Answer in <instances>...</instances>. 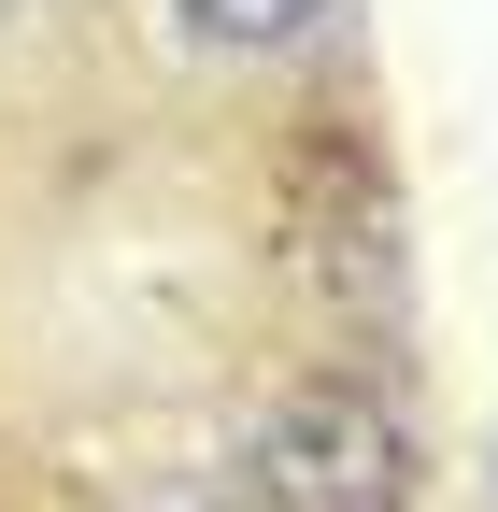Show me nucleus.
<instances>
[{"mask_svg": "<svg viewBox=\"0 0 498 512\" xmlns=\"http://www.w3.org/2000/svg\"><path fill=\"white\" fill-rule=\"evenodd\" d=\"M171 15L200 29V43H285V29H314L328 0H171Z\"/></svg>", "mask_w": 498, "mask_h": 512, "instance_id": "f03ea898", "label": "nucleus"}, {"mask_svg": "<svg viewBox=\"0 0 498 512\" xmlns=\"http://www.w3.org/2000/svg\"><path fill=\"white\" fill-rule=\"evenodd\" d=\"M413 456H399V413L342 399V384H314V399H285L257 427V498L271 512H399Z\"/></svg>", "mask_w": 498, "mask_h": 512, "instance_id": "f257e3e1", "label": "nucleus"}]
</instances>
